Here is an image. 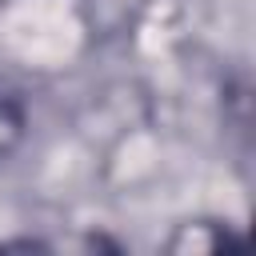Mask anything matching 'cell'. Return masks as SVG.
Here are the masks:
<instances>
[{"instance_id": "cell-1", "label": "cell", "mask_w": 256, "mask_h": 256, "mask_svg": "<svg viewBox=\"0 0 256 256\" xmlns=\"http://www.w3.org/2000/svg\"><path fill=\"white\" fill-rule=\"evenodd\" d=\"M24 136V108L12 92H0V156H8Z\"/></svg>"}]
</instances>
